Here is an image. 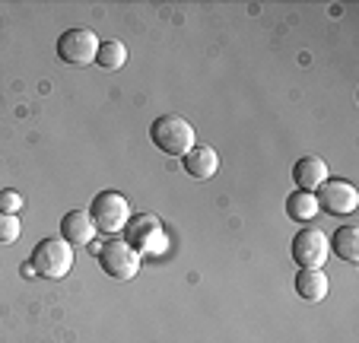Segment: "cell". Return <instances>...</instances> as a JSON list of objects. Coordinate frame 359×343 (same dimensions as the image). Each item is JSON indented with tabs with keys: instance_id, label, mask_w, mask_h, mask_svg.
<instances>
[{
	"instance_id": "6da1fadb",
	"label": "cell",
	"mask_w": 359,
	"mask_h": 343,
	"mask_svg": "<svg viewBox=\"0 0 359 343\" xmlns=\"http://www.w3.org/2000/svg\"><path fill=\"white\" fill-rule=\"evenodd\" d=\"M26 264L32 274L45 276V280H64L74 267V245H67L64 238H41Z\"/></svg>"
},
{
	"instance_id": "7a4b0ae2",
	"label": "cell",
	"mask_w": 359,
	"mask_h": 343,
	"mask_svg": "<svg viewBox=\"0 0 359 343\" xmlns=\"http://www.w3.org/2000/svg\"><path fill=\"white\" fill-rule=\"evenodd\" d=\"M149 140L156 143V149L165 156H188L197 137L191 121H184L182 114H159L156 121L149 124Z\"/></svg>"
},
{
	"instance_id": "3957f363",
	"label": "cell",
	"mask_w": 359,
	"mask_h": 343,
	"mask_svg": "<svg viewBox=\"0 0 359 343\" xmlns=\"http://www.w3.org/2000/svg\"><path fill=\"white\" fill-rule=\"evenodd\" d=\"M124 242L130 245V248L137 251V255H163L165 251V229L163 222H159V216L153 213H137L128 220V226H124Z\"/></svg>"
},
{
	"instance_id": "277c9868",
	"label": "cell",
	"mask_w": 359,
	"mask_h": 343,
	"mask_svg": "<svg viewBox=\"0 0 359 343\" xmlns=\"http://www.w3.org/2000/svg\"><path fill=\"white\" fill-rule=\"evenodd\" d=\"M89 216H93L95 229L115 236V232H121V229L128 226L130 203H128V197L118 194V191H99L95 201H93V207H89Z\"/></svg>"
},
{
	"instance_id": "5b68a950",
	"label": "cell",
	"mask_w": 359,
	"mask_h": 343,
	"mask_svg": "<svg viewBox=\"0 0 359 343\" xmlns=\"http://www.w3.org/2000/svg\"><path fill=\"white\" fill-rule=\"evenodd\" d=\"M95 54H99V39H95L93 29H67V32L57 39V58H61L67 67L95 64Z\"/></svg>"
},
{
	"instance_id": "8992f818",
	"label": "cell",
	"mask_w": 359,
	"mask_h": 343,
	"mask_svg": "<svg viewBox=\"0 0 359 343\" xmlns=\"http://www.w3.org/2000/svg\"><path fill=\"white\" fill-rule=\"evenodd\" d=\"M99 267L111 276V280H130L140 270V255L130 248L124 238H109L99 248Z\"/></svg>"
},
{
	"instance_id": "52a82bcc",
	"label": "cell",
	"mask_w": 359,
	"mask_h": 343,
	"mask_svg": "<svg viewBox=\"0 0 359 343\" xmlns=\"http://www.w3.org/2000/svg\"><path fill=\"white\" fill-rule=\"evenodd\" d=\"M331 257V238L321 232V229H302L296 238H292V261L299 267H312L321 270Z\"/></svg>"
},
{
	"instance_id": "ba28073f",
	"label": "cell",
	"mask_w": 359,
	"mask_h": 343,
	"mask_svg": "<svg viewBox=\"0 0 359 343\" xmlns=\"http://www.w3.org/2000/svg\"><path fill=\"white\" fill-rule=\"evenodd\" d=\"M315 201H318V210H327L331 216H350L359 207V191L344 178H334V182L327 178L318 188Z\"/></svg>"
},
{
	"instance_id": "9c48e42d",
	"label": "cell",
	"mask_w": 359,
	"mask_h": 343,
	"mask_svg": "<svg viewBox=\"0 0 359 343\" xmlns=\"http://www.w3.org/2000/svg\"><path fill=\"white\" fill-rule=\"evenodd\" d=\"M61 238L67 245H89L95 238V222L89 210H70L61 220Z\"/></svg>"
},
{
	"instance_id": "30bf717a",
	"label": "cell",
	"mask_w": 359,
	"mask_h": 343,
	"mask_svg": "<svg viewBox=\"0 0 359 343\" xmlns=\"http://www.w3.org/2000/svg\"><path fill=\"white\" fill-rule=\"evenodd\" d=\"M292 182H296L299 191H309V194H315V191H318L321 184L327 182L325 159H318V156H302V159L292 166Z\"/></svg>"
},
{
	"instance_id": "8fae6325",
	"label": "cell",
	"mask_w": 359,
	"mask_h": 343,
	"mask_svg": "<svg viewBox=\"0 0 359 343\" xmlns=\"http://www.w3.org/2000/svg\"><path fill=\"white\" fill-rule=\"evenodd\" d=\"M184 159V172H188L191 178H201V182H207V178L217 175L219 168V156L213 147H201V143H194V147L188 149V156H182Z\"/></svg>"
},
{
	"instance_id": "7c38bea8",
	"label": "cell",
	"mask_w": 359,
	"mask_h": 343,
	"mask_svg": "<svg viewBox=\"0 0 359 343\" xmlns=\"http://www.w3.org/2000/svg\"><path fill=\"white\" fill-rule=\"evenodd\" d=\"M331 290V283H327V274L325 270H312V267H299L296 274V292L299 299L305 302H321Z\"/></svg>"
},
{
	"instance_id": "4fadbf2b",
	"label": "cell",
	"mask_w": 359,
	"mask_h": 343,
	"mask_svg": "<svg viewBox=\"0 0 359 343\" xmlns=\"http://www.w3.org/2000/svg\"><path fill=\"white\" fill-rule=\"evenodd\" d=\"M331 251L346 264H356L359 261V229L356 226H340L334 232V242Z\"/></svg>"
},
{
	"instance_id": "5bb4252c",
	"label": "cell",
	"mask_w": 359,
	"mask_h": 343,
	"mask_svg": "<svg viewBox=\"0 0 359 343\" xmlns=\"http://www.w3.org/2000/svg\"><path fill=\"white\" fill-rule=\"evenodd\" d=\"M286 216L296 222H309L318 216V201H315V194H309V191H292L290 197H286Z\"/></svg>"
},
{
	"instance_id": "9a60e30c",
	"label": "cell",
	"mask_w": 359,
	"mask_h": 343,
	"mask_svg": "<svg viewBox=\"0 0 359 343\" xmlns=\"http://www.w3.org/2000/svg\"><path fill=\"white\" fill-rule=\"evenodd\" d=\"M128 64V45L124 41H99V54H95V67L102 70H121Z\"/></svg>"
},
{
	"instance_id": "2e32d148",
	"label": "cell",
	"mask_w": 359,
	"mask_h": 343,
	"mask_svg": "<svg viewBox=\"0 0 359 343\" xmlns=\"http://www.w3.org/2000/svg\"><path fill=\"white\" fill-rule=\"evenodd\" d=\"M22 226H20V216L16 213H4L0 210V245H13L20 238Z\"/></svg>"
},
{
	"instance_id": "e0dca14e",
	"label": "cell",
	"mask_w": 359,
	"mask_h": 343,
	"mask_svg": "<svg viewBox=\"0 0 359 343\" xmlns=\"http://www.w3.org/2000/svg\"><path fill=\"white\" fill-rule=\"evenodd\" d=\"M20 207H22V194L20 191H0V210L4 213H20Z\"/></svg>"
}]
</instances>
